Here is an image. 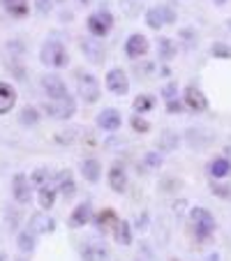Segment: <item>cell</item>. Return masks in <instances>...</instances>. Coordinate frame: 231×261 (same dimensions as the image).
<instances>
[{"label":"cell","mask_w":231,"mask_h":261,"mask_svg":"<svg viewBox=\"0 0 231 261\" xmlns=\"http://www.w3.org/2000/svg\"><path fill=\"white\" fill-rule=\"evenodd\" d=\"M28 229L35 236H44V233H51L56 229V222L51 220L46 213H33L30 222H28Z\"/></svg>","instance_id":"obj_13"},{"label":"cell","mask_w":231,"mask_h":261,"mask_svg":"<svg viewBox=\"0 0 231 261\" xmlns=\"http://www.w3.org/2000/svg\"><path fill=\"white\" fill-rule=\"evenodd\" d=\"M183 102H185V107L190 109V111H194V114H201V111L208 109L206 95H203L197 86H187L185 93H183Z\"/></svg>","instance_id":"obj_9"},{"label":"cell","mask_w":231,"mask_h":261,"mask_svg":"<svg viewBox=\"0 0 231 261\" xmlns=\"http://www.w3.org/2000/svg\"><path fill=\"white\" fill-rule=\"evenodd\" d=\"M213 194H217V197H231V190L224 188V185H211Z\"/></svg>","instance_id":"obj_43"},{"label":"cell","mask_w":231,"mask_h":261,"mask_svg":"<svg viewBox=\"0 0 231 261\" xmlns=\"http://www.w3.org/2000/svg\"><path fill=\"white\" fill-rule=\"evenodd\" d=\"M148 220H150V215H148V213H141V217H137V224H134V227H137L139 231H146V229H148Z\"/></svg>","instance_id":"obj_42"},{"label":"cell","mask_w":231,"mask_h":261,"mask_svg":"<svg viewBox=\"0 0 231 261\" xmlns=\"http://www.w3.org/2000/svg\"><path fill=\"white\" fill-rule=\"evenodd\" d=\"M158 54L162 60H173L176 58V44L169 37H160L158 40Z\"/></svg>","instance_id":"obj_26"},{"label":"cell","mask_w":231,"mask_h":261,"mask_svg":"<svg viewBox=\"0 0 231 261\" xmlns=\"http://www.w3.org/2000/svg\"><path fill=\"white\" fill-rule=\"evenodd\" d=\"M208 173H211L213 178H226L231 173V162L226 158L213 160V162L208 164Z\"/></svg>","instance_id":"obj_22"},{"label":"cell","mask_w":231,"mask_h":261,"mask_svg":"<svg viewBox=\"0 0 231 261\" xmlns=\"http://www.w3.org/2000/svg\"><path fill=\"white\" fill-rule=\"evenodd\" d=\"M42 90L46 93L49 99H63L69 95L67 86H65V81L60 79L58 74H44V76H42Z\"/></svg>","instance_id":"obj_7"},{"label":"cell","mask_w":231,"mask_h":261,"mask_svg":"<svg viewBox=\"0 0 231 261\" xmlns=\"http://www.w3.org/2000/svg\"><path fill=\"white\" fill-rule=\"evenodd\" d=\"M148 51H150V44H148V40L141 33L130 35L127 42H125V56H127V58H141Z\"/></svg>","instance_id":"obj_11"},{"label":"cell","mask_w":231,"mask_h":261,"mask_svg":"<svg viewBox=\"0 0 231 261\" xmlns=\"http://www.w3.org/2000/svg\"><path fill=\"white\" fill-rule=\"evenodd\" d=\"M86 23H88V30L93 37H104V35L113 28V16L109 14L107 10H99V12H95V14H90Z\"/></svg>","instance_id":"obj_6"},{"label":"cell","mask_w":231,"mask_h":261,"mask_svg":"<svg viewBox=\"0 0 231 261\" xmlns=\"http://www.w3.org/2000/svg\"><path fill=\"white\" fill-rule=\"evenodd\" d=\"M37 201H40V206L44 208V211H51L54 203H56V188H49V185L40 188V192H37Z\"/></svg>","instance_id":"obj_25"},{"label":"cell","mask_w":231,"mask_h":261,"mask_svg":"<svg viewBox=\"0 0 231 261\" xmlns=\"http://www.w3.org/2000/svg\"><path fill=\"white\" fill-rule=\"evenodd\" d=\"M51 7H54V0H35V10H37V14H42V16L49 14Z\"/></svg>","instance_id":"obj_39"},{"label":"cell","mask_w":231,"mask_h":261,"mask_svg":"<svg viewBox=\"0 0 231 261\" xmlns=\"http://www.w3.org/2000/svg\"><path fill=\"white\" fill-rule=\"evenodd\" d=\"M44 111H46V116H51L56 120H67L76 114V102L69 95L63 99H51L49 104H44Z\"/></svg>","instance_id":"obj_4"},{"label":"cell","mask_w":231,"mask_h":261,"mask_svg":"<svg viewBox=\"0 0 231 261\" xmlns=\"http://www.w3.org/2000/svg\"><path fill=\"white\" fill-rule=\"evenodd\" d=\"M203 261H222V256L217 254V252H213V254H208V256H206V259H203Z\"/></svg>","instance_id":"obj_44"},{"label":"cell","mask_w":231,"mask_h":261,"mask_svg":"<svg viewBox=\"0 0 231 261\" xmlns=\"http://www.w3.org/2000/svg\"><path fill=\"white\" fill-rule=\"evenodd\" d=\"M56 192H60L65 199L74 197L76 185H74V178H72V171H69V169H63V171L56 173Z\"/></svg>","instance_id":"obj_16"},{"label":"cell","mask_w":231,"mask_h":261,"mask_svg":"<svg viewBox=\"0 0 231 261\" xmlns=\"http://www.w3.org/2000/svg\"><path fill=\"white\" fill-rule=\"evenodd\" d=\"M120 125H123V118H120V111L118 109H104V111H99L97 114V127L99 129H107V132H116V129H120Z\"/></svg>","instance_id":"obj_12"},{"label":"cell","mask_w":231,"mask_h":261,"mask_svg":"<svg viewBox=\"0 0 231 261\" xmlns=\"http://www.w3.org/2000/svg\"><path fill=\"white\" fill-rule=\"evenodd\" d=\"M35 245H37V241H35V233L30 231V229L19 231V236H16V247H19L21 254H30V252L35 250Z\"/></svg>","instance_id":"obj_21"},{"label":"cell","mask_w":231,"mask_h":261,"mask_svg":"<svg viewBox=\"0 0 231 261\" xmlns=\"http://www.w3.org/2000/svg\"><path fill=\"white\" fill-rule=\"evenodd\" d=\"M143 167H146L148 171L160 169V167H162V155H160V153H148L146 158H143Z\"/></svg>","instance_id":"obj_34"},{"label":"cell","mask_w":231,"mask_h":261,"mask_svg":"<svg viewBox=\"0 0 231 261\" xmlns=\"http://www.w3.org/2000/svg\"><path fill=\"white\" fill-rule=\"evenodd\" d=\"M81 3H84V5H90V3H93V0H81Z\"/></svg>","instance_id":"obj_47"},{"label":"cell","mask_w":231,"mask_h":261,"mask_svg":"<svg viewBox=\"0 0 231 261\" xmlns=\"http://www.w3.org/2000/svg\"><path fill=\"white\" fill-rule=\"evenodd\" d=\"M109 185H111L113 192H118V194L127 190V173H125V169L120 164H113L109 169Z\"/></svg>","instance_id":"obj_18"},{"label":"cell","mask_w":231,"mask_h":261,"mask_svg":"<svg viewBox=\"0 0 231 261\" xmlns=\"http://www.w3.org/2000/svg\"><path fill=\"white\" fill-rule=\"evenodd\" d=\"M178 143H181V139H178V134L173 129H162V134H160V148H162L164 153L176 150Z\"/></svg>","instance_id":"obj_24"},{"label":"cell","mask_w":231,"mask_h":261,"mask_svg":"<svg viewBox=\"0 0 231 261\" xmlns=\"http://www.w3.org/2000/svg\"><path fill=\"white\" fill-rule=\"evenodd\" d=\"M19 123L21 125H28V127H33V125L40 123V111L35 107H25L23 111L19 114Z\"/></svg>","instance_id":"obj_30"},{"label":"cell","mask_w":231,"mask_h":261,"mask_svg":"<svg viewBox=\"0 0 231 261\" xmlns=\"http://www.w3.org/2000/svg\"><path fill=\"white\" fill-rule=\"evenodd\" d=\"M5 224H7V229H10V231H14L16 227H19V213L16 211H10V208H7L5 211Z\"/></svg>","instance_id":"obj_36"},{"label":"cell","mask_w":231,"mask_h":261,"mask_svg":"<svg viewBox=\"0 0 231 261\" xmlns=\"http://www.w3.org/2000/svg\"><path fill=\"white\" fill-rule=\"evenodd\" d=\"M58 3H65V0H58Z\"/></svg>","instance_id":"obj_49"},{"label":"cell","mask_w":231,"mask_h":261,"mask_svg":"<svg viewBox=\"0 0 231 261\" xmlns=\"http://www.w3.org/2000/svg\"><path fill=\"white\" fill-rule=\"evenodd\" d=\"M113 238H116L120 245H132V227H130V222H125V220L116 222V227H113Z\"/></svg>","instance_id":"obj_20"},{"label":"cell","mask_w":231,"mask_h":261,"mask_svg":"<svg viewBox=\"0 0 231 261\" xmlns=\"http://www.w3.org/2000/svg\"><path fill=\"white\" fill-rule=\"evenodd\" d=\"M76 93L84 99L86 104H95L99 97H102V88H99V81L95 79L93 74L79 72L76 74Z\"/></svg>","instance_id":"obj_3"},{"label":"cell","mask_w":231,"mask_h":261,"mask_svg":"<svg viewBox=\"0 0 231 261\" xmlns=\"http://www.w3.org/2000/svg\"><path fill=\"white\" fill-rule=\"evenodd\" d=\"M190 220H192V229L199 243H208V238L215 233V217L206 211V208H192L190 211Z\"/></svg>","instance_id":"obj_1"},{"label":"cell","mask_w":231,"mask_h":261,"mask_svg":"<svg viewBox=\"0 0 231 261\" xmlns=\"http://www.w3.org/2000/svg\"><path fill=\"white\" fill-rule=\"evenodd\" d=\"M213 3H215L217 7H224V5H226V0H213Z\"/></svg>","instance_id":"obj_45"},{"label":"cell","mask_w":231,"mask_h":261,"mask_svg":"<svg viewBox=\"0 0 231 261\" xmlns=\"http://www.w3.org/2000/svg\"><path fill=\"white\" fill-rule=\"evenodd\" d=\"M3 5H5V10L10 12L14 19H23V16H28V0H3Z\"/></svg>","instance_id":"obj_23"},{"label":"cell","mask_w":231,"mask_h":261,"mask_svg":"<svg viewBox=\"0 0 231 261\" xmlns=\"http://www.w3.org/2000/svg\"><path fill=\"white\" fill-rule=\"evenodd\" d=\"M12 194H14L16 203H30L33 199V182L25 173H16L12 180Z\"/></svg>","instance_id":"obj_8"},{"label":"cell","mask_w":231,"mask_h":261,"mask_svg":"<svg viewBox=\"0 0 231 261\" xmlns=\"http://www.w3.org/2000/svg\"><path fill=\"white\" fill-rule=\"evenodd\" d=\"M81 51H84L86 60H88L90 65H102L104 63V46L97 37H86V40L81 42Z\"/></svg>","instance_id":"obj_10"},{"label":"cell","mask_w":231,"mask_h":261,"mask_svg":"<svg viewBox=\"0 0 231 261\" xmlns=\"http://www.w3.org/2000/svg\"><path fill=\"white\" fill-rule=\"evenodd\" d=\"M116 222H118V217H116V213H113V211H102L97 215V227L102 229V231H109V229L113 231Z\"/></svg>","instance_id":"obj_28"},{"label":"cell","mask_w":231,"mask_h":261,"mask_svg":"<svg viewBox=\"0 0 231 261\" xmlns=\"http://www.w3.org/2000/svg\"><path fill=\"white\" fill-rule=\"evenodd\" d=\"M40 60L46 65V67L60 69V67H65V65L69 63V56H67V49H65L60 42L49 40V42H44V44H42V49H40Z\"/></svg>","instance_id":"obj_2"},{"label":"cell","mask_w":231,"mask_h":261,"mask_svg":"<svg viewBox=\"0 0 231 261\" xmlns=\"http://www.w3.org/2000/svg\"><path fill=\"white\" fill-rule=\"evenodd\" d=\"M162 16H164V23H176V12L171 7L162 5Z\"/></svg>","instance_id":"obj_41"},{"label":"cell","mask_w":231,"mask_h":261,"mask_svg":"<svg viewBox=\"0 0 231 261\" xmlns=\"http://www.w3.org/2000/svg\"><path fill=\"white\" fill-rule=\"evenodd\" d=\"M104 84H107L109 93H113V95H120V97H123V95L130 93V79H127V74H125L120 67L109 69Z\"/></svg>","instance_id":"obj_5"},{"label":"cell","mask_w":231,"mask_h":261,"mask_svg":"<svg viewBox=\"0 0 231 261\" xmlns=\"http://www.w3.org/2000/svg\"><path fill=\"white\" fill-rule=\"evenodd\" d=\"M120 7H123V12L127 16H137L139 10H141V3L139 0H120Z\"/></svg>","instance_id":"obj_35"},{"label":"cell","mask_w":231,"mask_h":261,"mask_svg":"<svg viewBox=\"0 0 231 261\" xmlns=\"http://www.w3.org/2000/svg\"><path fill=\"white\" fill-rule=\"evenodd\" d=\"M226 155H229V158H231V146H226ZM229 162H231V160H229Z\"/></svg>","instance_id":"obj_46"},{"label":"cell","mask_w":231,"mask_h":261,"mask_svg":"<svg viewBox=\"0 0 231 261\" xmlns=\"http://www.w3.org/2000/svg\"><path fill=\"white\" fill-rule=\"evenodd\" d=\"M181 37H183V42H185L187 49H190L192 44H197V33H194L192 28H183L181 30Z\"/></svg>","instance_id":"obj_38"},{"label":"cell","mask_w":231,"mask_h":261,"mask_svg":"<svg viewBox=\"0 0 231 261\" xmlns=\"http://www.w3.org/2000/svg\"><path fill=\"white\" fill-rule=\"evenodd\" d=\"M183 107H185V102H178V99H169L167 102L169 114H183Z\"/></svg>","instance_id":"obj_40"},{"label":"cell","mask_w":231,"mask_h":261,"mask_svg":"<svg viewBox=\"0 0 231 261\" xmlns=\"http://www.w3.org/2000/svg\"><path fill=\"white\" fill-rule=\"evenodd\" d=\"M211 54L215 56V58L229 60V58H231V46H229V44H222V42H215V44L211 46Z\"/></svg>","instance_id":"obj_33"},{"label":"cell","mask_w":231,"mask_h":261,"mask_svg":"<svg viewBox=\"0 0 231 261\" xmlns=\"http://www.w3.org/2000/svg\"><path fill=\"white\" fill-rule=\"evenodd\" d=\"M130 123H132V129H134V132H139V134H146V132H150V123H148V120L143 118L141 114H134Z\"/></svg>","instance_id":"obj_32"},{"label":"cell","mask_w":231,"mask_h":261,"mask_svg":"<svg viewBox=\"0 0 231 261\" xmlns=\"http://www.w3.org/2000/svg\"><path fill=\"white\" fill-rule=\"evenodd\" d=\"M176 95H178V84L176 81H169V84L162 88V97L169 102V99H176Z\"/></svg>","instance_id":"obj_37"},{"label":"cell","mask_w":231,"mask_h":261,"mask_svg":"<svg viewBox=\"0 0 231 261\" xmlns=\"http://www.w3.org/2000/svg\"><path fill=\"white\" fill-rule=\"evenodd\" d=\"M90 220H93V206H90L88 201H84V203H79V206L72 211V215H69V227L72 229L86 227Z\"/></svg>","instance_id":"obj_15"},{"label":"cell","mask_w":231,"mask_h":261,"mask_svg":"<svg viewBox=\"0 0 231 261\" xmlns=\"http://www.w3.org/2000/svg\"><path fill=\"white\" fill-rule=\"evenodd\" d=\"M14 261H28V259H14Z\"/></svg>","instance_id":"obj_48"},{"label":"cell","mask_w":231,"mask_h":261,"mask_svg":"<svg viewBox=\"0 0 231 261\" xmlns=\"http://www.w3.org/2000/svg\"><path fill=\"white\" fill-rule=\"evenodd\" d=\"M146 23L148 28L152 30H160L164 25V16H162V5L160 7H150V10L146 12Z\"/></svg>","instance_id":"obj_27"},{"label":"cell","mask_w":231,"mask_h":261,"mask_svg":"<svg viewBox=\"0 0 231 261\" xmlns=\"http://www.w3.org/2000/svg\"><path fill=\"white\" fill-rule=\"evenodd\" d=\"M49 178H51V171L46 167H40V169H35L33 173H30V182H33V188H44L46 182H49Z\"/></svg>","instance_id":"obj_29"},{"label":"cell","mask_w":231,"mask_h":261,"mask_svg":"<svg viewBox=\"0 0 231 261\" xmlns=\"http://www.w3.org/2000/svg\"><path fill=\"white\" fill-rule=\"evenodd\" d=\"M99 173H102V167H99L97 160L90 158V160H84V162H81V176H84L88 182H97Z\"/></svg>","instance_id":"obj_19"},{"label":"cell","mask_w":231,"mask_h":261,"mask_svg":"<svg viewBox=\"0 0 231 261\" xmlns=\"http://www.w3.org/2000/svg\"><path fill=\"white\" fill-rule=\"evenodd\" d=\"M152 104H155V99L150 97V95H139L137 99H134V111H139V114H146V111H150Z\"/></svg>","instance_id":"obj_31"},{"label":"cell","mask_w":231,"mask_h":261,"mask_svg":"<svg viewBox=\"0 0 231 261\" xmlns=\"http://www.w3.org/2000/svg\"><path fill=\"white\" fill-rule=\"evenodd\" d=\"M111 252L104 243H88V245L81 250V261H109Z\"/></svg>","instance_id":"obj_14"},{"label":"cell","mask_w":231,"mask_h":261,"mask_svg":"<svg viewBox=\"0 0 231 261\" xmlns=\"http://www.w3.org/2000/svg\"><path fill=\"white\" fill-rule=\"evenodd\" d=\"M16 104V90L12 84L0 81V116H5L7 111H12Z\"/></svg>","instance_id":"obj_17"}]
</instances>
